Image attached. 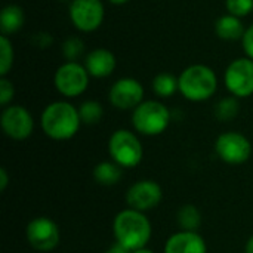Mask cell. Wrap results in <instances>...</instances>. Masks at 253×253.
Segmentation results:
<instances>
[{
    "instance_id": "cell-1",
    "label": "cell",
    "mask_w": 253,
    "mask_h": 253,
    "mask_svg": "<svg viewBox=\"0 0 253 253\" xmlns=\"http://www.w3.org/2000/svg\"><path fill=\"white\" fill-rule=\"evenodd\" d=\"M116 243L122 245L129 252L144 249L151 239V224L144 212L125 209L119 212L113 222Z\"/></svg>"
},
{
    "instance_id": "cell-2",
    "label": "cell",
    "mask_w": 253,
    "mask_h": 253,
    "mask_svg": "<svg viewBox=\"0 0 253 253\" xmlns=\"http://www.w3.org/2000/svg\"><path fill=\"white\" fill-rule=\"evenodd\" d=\"M43 132L55 141L71 139L80 129L82 119L79 108L65 101L49 104L40 117Z\"/></svg>"
},
{
    "instance_id": "cell-3",
    "label": "cell",
    "mask_w": 253,
    "mask_h": 253,
    "mask_svg": "<svg viewBox=\"0 0 253 253\" xmlns=\"http://www.w3.org/2000/svg\"><path fill=\"white\" fill-rule=\"evenodd\" d=\"M178 84L179 92L185 99L200 102L213 96L218 87V80L212 68H209L208 65L194 64L187 67L181 73Z\"/></svg>"
},
{
    "instance_id": "cell-4",
    "label": "cell",
    "mask_w": 253,
    "mask_h": 253,
    "mask_svg": "<svg viewBox=\"0 0 253 253\" xmlns=\"http://www.w3.org/2000/svg\"><path fill=\"white\" fill-rule=\"evenodd\" d=\"M170 122L169 108L159 101H144L132 113V125L136 132L156 136L163 133Z\"/></svg>"
},
{
    "instance_id": "cell-5",
    "label": "cell",
    "mask_w": 253,
    "mask_h": 253,
    "mask_svg": "<svg viewBox=\"0 0 253 253\" xmlns=\"http://www.w3.org/2000/svg\"><path fill=\"white\" fill-rule=\"evenodd\" d=\"M108 151L120 168H135L141 163L144 150L139 138L126 129L116 130L108 141Z\"/></svg>"
},
{
    "instance_id": "cell-6",
    "label": "cell",
    "mask_w": 253,
    "mask_h": 253,
    "mask_svg": "<svg viewBox=\"0 0 253 253\" xmlns=\"http://www.w3.org/2000/svg\"><path fill=\"white\" fill-rule=\"evenodd\" d=\"M53 83L61 95L67 98H76L87 89L89 73L86 67L80 65L79 62L68 61L56 70Z\"/></svg>"
},
{
    "instance_id": "cell-7",
    "label": "cell",
    "mask_w": 253,
    "mask_h": 253,
    "mask_svg": "<svg viewBox=\"0 0 253 253\" xmlns=\"http://www.w3.org/2000/svg\"><path fill=\"white\" fill-rule=\"evenodd\" d=\"M215 151L222 162L228 165H242L249 160L252 145L240 132H224L215 142Z\"/></svg>"
},
{
    "instance_id": "cell-8",
    "label": "cell",
    "mask_w": 253,
    "mask_h": 253,
    "mask_svg": "<svg viewBox=\"0 0 253 253\" xmlns=\"http://www.w3.org/2000/svg\"><path fill=\"white\" fill-rule=\"evenodd\" d=\"M25 234L30 246L39 252L53 251L61 240L58 225L47 216H39L30 221Z\"/></svg>"
},
{
    "instance_id": "cell-9",
    "label": "cell",
    "mask_w": 253,
    "mask_h": 253,
    "mask_svg": "<svg viewBox=\"0 0 253 253\" xmlns=\"http://www.w3.org/2000/svg\"><path fill=\"white\" fill-rule=\"evenodd\" d=\"M225 86L236 98H246L253 93V59L240 58L225 70Z\"/></svg>"
},
{
    "instance_id": "cell-10",
    "label": "cell",
    "mask_w": 253,
    "mask_h": 253,
    "mask_svg": "<svg viewBox=\"0 0 253 253\" xmlns=\"http://www.w3.org/2000/svg\"><path fill=\"white\" fill-rule=\"evenodd\" d=\"M0 125L4 135L15 141L27 139L34 129V120L30 111L21 105H9L3 110Z\"/></svg>"
},
{
    "instance_id": "cell-11",
    "label": "cell",
    "mask_w": 253,
    "mask_h": 253,
    "mask_svg": "<svg viewBox=\"0 0 253 253\" xmlns=\"http://www.w3.org/2000/svg\"><path fill=\"white\" fill-rule=\"evenodd\" d=\"M70 18L79 31H95L104 21V4L101 0H73Z\"/></svg>"
},
{
    "instance_id": "cell-12",
    "label": "cell",
    "mask_w": 253,
    "mask_h": 253,
    "mask_svg": "<svg viewBox=\"0 0 253 253\" xmlns=\"http://www.w3.org/2000/svg\"><path fill=\"white\" fill-rule=\"evenodd\" d=\"M163 193L162 187L156 181L142 179L136 181L126 193V202L130 209L147 212L150 209H154L162 202Z\"/></svg>"
},
{
    "instance_id": "cell-13",
    "label": "cell",
    "mask_w": 253,
    "mask_h": 253,
    "mask_svg": "<svg viewBox=\"0 0 253 253\" xmlns=\"http://www.w3.org/2000/svg\"><path fill=\"white\" fill-rule=\"evenodd\" d=\"M144 99L142 84L130 77L120 79L110 89V102L119 110H135Z\"/></svg>"
},
{
    "instance_id": "cell-14",
    "label": "cell",
    "mask_w": 253,
    "mask_h": 253,
    "mask_svg": "<svg viewBox=\"0 0 253 253\" xmlns=\"http://www.w3.org/2000/svg\"><path fill=\"white\" fill-rule=\"evenodd\" d=\"M165 253H208V248L197 231H179L168 239Z\"/></svg>"
},
{
    "instance_id": "cell-15",
    "label": "cell",
    "mask_w": 253,
    "mask_h": 253,
    "mask_svg": "<svg viewBox=\"0 0 253 253\" xmlns=\"http://www.w3.org/2000/svg\"><path fill=\"white\" fill-rule=\"evenodd\" d=\"M117 61L113 52L107 49H95L92 50L84 61V67L89 73V76L96 79L108 77L116 70Z\"/></svg>"
},
{
    "instance_id": "cell-16",
    "label": "cell",
    "mask_w": 253,
    "mask_h": 253,
    "mask_svg": "<svg viewBox=\"0 0 253 253\" xmlns=\"http://www.w3.org/2000/svg\"><path fill=\"white\" fill-rule=\"evenodd\" d=\"M215 31L218 34L219 39L222 40H237V39H243L245 36V27L240 21V18L234 16V15H224L221 16L216 24H215Z\"/></svg>"
},
{
    "instance_id": "cell-17",
    "label": "cell",
    "mask_w": 253,
    "mask_h": 253,
    "mask_svg": "<svg viewBox=\"0 0 253 253\" xmlns=\"http://www.w3.org/2000/svg\"><path fill=\"white\" fill-rule=\"evenodd\" d=\"M24 10L18 4H7L0 13V30L3 36L16 33L24 25Z\"/></svg>"
},
{
    "instance_id": "cell-18",
    "label": "cell",
    "mask_w": 253,
    "mask_h": 253,
    "mask_svg": "<svg viewBox=\"0 0 253 253\" xmlns=\"http://www.w3.org/2000/svg\"><path fill=\"white\" fill-rule=\"evenodd\" d=\"M93 178L99 185H114L122 178V168L114 162H101L93 169Z\"/></svg>"
},
{
    "instance_id": "cell-19",
    "label": "cell",
    "mask_w": 253,
    "mask_h": 253,
    "mask_svg": "<svg viewBox=\"0 0 253 253\" xmlns=\"http://www.w3.org/2000/svg\"><path fill=\"white\" fill-rule=\"evenodd\" d=\"M182 231H197L202 225V213L194 205H184L176 215Z\"/></svg>"
},
{
    "instance_id": "cell-20",
    "label": "cell",
    "mask_w": 253,
    "mask_h": 253,
    "mask_svg": "<svg viewBox=\"0 0 253 253\" xmlns=\"http://www.w3.org/2000/svg\"><path fill=\"white\" fill-rule=\"evenodd\" d=\"M153 90L160 98H169L179 90L178 79L170 73H160L153 80Z\"/></svg>"
},
{
    "instance_id": "cell-21",
    "label": "cell",
    "mask_w": 253,
    "mask_h": 253,
    "mask_svg": "<svg viewBox=\"0 0 253 253\" xmlns=\"http://www.w3.org/2000/svg\"><path fill=\"white\" fill-rule=\"evenodd\" d=\"M79 114H80L82 123H84V125H96L104 116V108L96 101H86V102H83L80 105Z\"/></svg>"
},
{
    "instance_id": "cell-22",
    "label": "cell",
    "mask_w": 253,
    "mask_h": 253,
    "mask_svg": "<svg viewBox=\"0 0 253 253\" xmlns=\"http://www.w3.org/2000/svg\"><path fill=\"white\" fill-rule=\"evenodd\" d=\"M239 110H240V105L236 98H224L216 104L215 114L219 120L228 122V120H233L239 114Z\"/></svg>"
},
{
    "instance_id": "cell-23",
    "label": "cell",
    "mask_w": 253,
    "mask_h": 253,
    "mask_svg": "<svg viewBox=\"0 0 253 253\" xmlns=\"http://www.w3.org/2000/svg\"><path fill=\"white\" fill-rule=\"evenodd\" d=\"M0 76L4 77L10 68H12V64H13V47H12V43L9 42L7 36H3L0 37Z\"/></svg>"
},
{
    "instance_id": "cell-24",
    "label": "cell",
    "mask_w": 253,
    "mask_h": 253,
    "mask_svg": "<svg viewBox=\"0 0 253 253\" xmlns=\"http://www.w3.org/2000/svg\"><path fill=\"white\" fill-rule=\"evenodd\" d=\"M84 50V44L79 37H68L64 44H62V52L64 56L68 61H76Z\"/></svg>"
},
{
    "instance_id": "cell-25",
    "label": "cell",
    "mask_w": 253,
    "mask_h": 253,
    "mask_svg": "<svg viewBox=\"0 0 253 253\" xmlns=\"http://www.w3.org/2000/svg\"><path fill=\"white\" fill-rule=\"evenodd\" d=\"M225 6L230 15L242 18L252 12L253 0H225Z\"/></svg>"
},
{
    "instance_id": "cell-26",
    "label": "cell",
    "mask_w": 253,
    "mask_h": 253,
    "mask_svg": "<svg viewBox=\"0 0 253 253\" xmlns=\"http://www.w3.org/2000/svg\"><path fill=\"white\" fill-rule=\"evenodd\" d=\"M13 95H15V87H13L12 82L1 77L0 79V105L6 107L12 101Z\"/></svg>"
},
{
    "instance_id": "cell-27",
    "label": "cell",
    "mask_w": 253,
    "mask_h": 253,
    "mask_svg": "<svg viewBox=\"0 0 253 253\" xmlns=\"http://www.w3.org/2000/svg\"><path fill=\"white\" fill-rule=\"evenodd\" d=\"M243 49L248 58L253 59V25H251L243 36Z\"/></svg>"
},
{
    "instance_id": "cell-28",
    "label": "cell",
    "mask_w": 253,
    "mask_h": 253,
    "mask_svg": "<svg viewBox=\"0 0 253 253\" xmlns=\"http://www.w3.org/2000/svg\"><path fill=\"white\" fill-rule=\"evenodd\" d=\"M9 184V176H7V170L4 168L0 169V191H4L6 187Z\"/></svg>"
},
{
    "instance_id": "cell-29",
    "label": "cell",
    "mask_w": 253,
    "mask_h": 253,
    "mask_svg": "<svg viewBox=\"0 0 253 253\" xmlns=\"http://www.w3.org/2000/svg\"><path fill=\"white\" fill-rule=\"evenodd\" d=\"M105 253H130L127 249H125L122 245H119V243H116V245H113L108 251Z\"/></svg>"
},
{
    "instance_id": "cell-30",
    "label": "cell",
    "mask_w": 253,
    "mask_h": 253,
    "mask_svg": "<svg viewBox=\"0 0 253 253\" xmlns=\"http://www.w3.org/2000/svg\"><path fill=\"white\" fill-rule=\"evenodd\" d=\"M245 253H253V236L249 239V240H248V243H246Z\"/></svg>"
},
{
    "instance_id": "cell-31",
    "label": "cell",
    "mask_w": 253,
    "mask_h": 253,
    "mask_svg": "<svg viewBox=\"0 0 253 253\" xmlns=\"http://www.w3.org/2000/svg\"><path fill=\"white\" fill-rule=\"evenodd\" d=\"M110 3H113V4H123V3H126V1H129V0H108Z\"/></svg>"
},
{
    "instance_id": "cell-32",
    "label": "cell",
    "mask_w": 253,
    "mask_h": 253,
    "mask_svg": "<svg viewBox=\"0 0 253 253\" xmlns=\"http://www.w3.org/2000/svg\"><path fill=\"white\" fill-rule=\"evenodd\" d=\"M130 253H154L153 251H150V249H147V248H144V249H139V251H135V252H130Z\"/></svg>"
}]
</instances>
